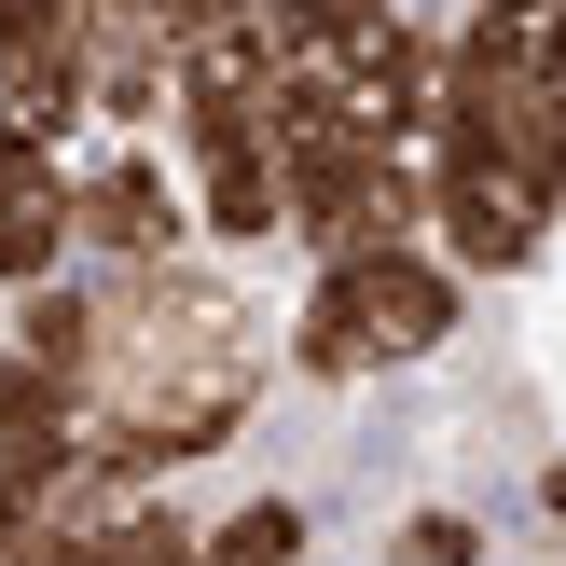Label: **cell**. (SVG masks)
<instances>
[{"label": "cell", "mask_w": 566, "mask_h": 566, "mask_svg": "<svg viewBox=\"0 0 566 566\" xmlns=\"http://www.w3.org/2000/svg\"><path fill=\"white\" fill-rule=\"evenodd\" d=\"M457 332H470V291L429 263V235H401V249H332V263L304 276L291 332H276V374H304V387H332V401H359V387H387V374H415V359H442Z\"/></svg>", "instance_id": "obj_1"}, {"label": "cell", "mask_w": 566, "mask_h": 566, "mask_svg": "<svg viewBox=\"0 0 566 566\" xmlns=\"http://www.w3.org/2000/svg\"><path fill=\"white\" fill-rule=\"evenodd\" d=\"M193 208H180V166L153 138H83L70 153V276H138V263H180Z\"/></svg>", "instance_id": "obj_2"}, {"label": "cell", "mask_w": 566, "mask_h": 566, "mask_svg": "<svg viewBox=\"0 0 566 566\" xmlns=\"http://www.w3.org/2000/svg\"><path fill=\"white\" fill-rule=\"evenodd\" d=\"M429 166V153H415ZM429 263L457 276V291H484V276H539L553 263V208L512 180H484V166H429Z\"/></svg>", "instance_id": "obj_3"}, {"label": "cell", "mask_w": 566, "mask_h": 566, "mask_svg": "<svg viewBox=\"0 0 566 566\" xmlns=\"http://www.w3.org/2000/svg\"><path fill=\"white\" fill-rule=\"evenodd\" d=\"M42 276H70V153L0 125V304Z\"/></svg>", "instance_id": "obj_4"}, {"label": "cell", "mask_w": 566, "mask_h": 566, "mask_svg": "<svg viewBox=\"0 0 566 566\" xmlns=\"http://www.w3.org/2000/svg\"><path fill=\"white\" fill-rule=\"evenodd\" d=\"M0 346H14L28 374L70 401V429H83V374H97V291H83V276H42V291H14Z\"/></svg>", "instance_id": "obj_5"}, {"label": "cell", "mask_w": 566, "mask_h": 566, "mask_svg": "<svg viewBox=\"0 0 566 566\" xmlns=\"http://www.w3.org/2000/svg\"><path fill=\"white\" fill-rule=\"evenodd\" d=\"M180 208H193V249H208V263H249V249H276V153L180 166Z\"/></svg>", "instance_id": "obj_6"}, {"label": "cell", "mask_w": 566, "mask_h": 566, "mask_svg": "<svg viewBox=\"0 0 566 566\" xmlns=\"http://www.w3.org/2000/svg\"><path fill=\"white\" fill-rule=\"evenodd\" d=\"M304 539H318V512L291 484H249V497H221L193 525V566H304Z\"/></svg>", "instance_id": "obj_7"}, {"label": "cell", "mask_w": 566, "mask_h": 566, "mask_svg": "<svg viewBox=\"0 0 566 566\" xmlns=\"http://www.w3.org/2000/svg\"><path fill=\"white\" fill-rule=\"evenodd\" d=\"M193 525H208V512H193L180 484H138L125 512L97 525V566H193Z\"/></svg>", "instance_id": "obj_8"}, {"label": "cell", "mask_w": 566, "mask_h": 566, "mask_svg": "<svg viewBox=\"0 0 566 566\" xmlns=\"http://www.w3.org/2000/svg\"><path fill=\"white\" fill-rule=\"evenodd\" d=\"M497 539H484V512L470 497H415L401 525H387V566H484Z\"/></svg>", "instance_id": "obj_9"}]
</instances>
